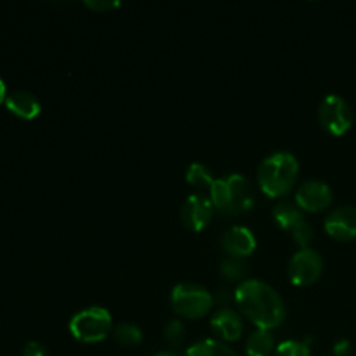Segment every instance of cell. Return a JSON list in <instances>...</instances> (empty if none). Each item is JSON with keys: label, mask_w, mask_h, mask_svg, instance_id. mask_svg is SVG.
<instances>
[{"label": "cell", "mask_w": 356, "mask_h": 356, "mask_svg": "<svg viewBox=\"0 0 356 356\" xmlns=\"http://www.w3.org/2000/svg\"><path fill=\"white\" fill-rule=\"evenodd\" d=\"M323 271V259L315 249L306 247L298 250L289 263V280L298 287H308L315 284Z\"/></svg>", "instance_id": "obj_7"}, {"label": "cell", "mask_w": 356, "mask_h": 356, "mask_svg": "<svg viewBox=\"0 0 356 356\" xmlns=\"http://www.w3.org/2000/svg\"><path fill=\"white\" fill-rule=\"evenodd\" d=\"M170 306L183 318L197 320L214 306V296L198 284H179L170 292Z\"/></svg>", "instance_id": "obj_5"}, {"label": "cell", "mask_w": 356, "mask_h": 356, "mask_svg": "<svg viewBox=\"0 0 356 356\" xmlns=\"http://www.w3.org/2000/svg\"><path fill=\"white\" fill-rule=\"evenodd\" d=\"M229 298H232V292L228 289H219L218 294L214 296V302H219L221 308H226V302L229 301Z\"/></svg>", "instance_id": "obj_26"}, {"label": "cell", "mask_w": 356, "mask_h": 356, "mask_svg": "<svg viewBox=\"0 0 356 356\" xmlns=\"http://www.w3.org/2000/svg\"><path fill=\"white\" fill-rule=\"evenodd\" d=\"M86 6L90 7L92 10H96V13H106V10L117 9L122 3L118 2V0H87Z\"/></svg>", "instance_id": "obj_23"}, {"label": "cell", "mask_w": 356, "mask_h": 356, "mask_svg": "<svg viewBox=\"0 0 356 356\" xmlns=\"http://www.w3.org/2000/svg\"><path fill=\"white\" fill-rule=\"evenodd\" d=\"M325 232L329 233L332 238L341 240V242H348V240L356 238V207L346 205V207L334 209L329 216H327Z\"/></svg>", "instance_id": "obj_10"}, {"label": "cell", "mask_w": 356, "mask_h": 356, "mask_svg": "<svg viewBox=\"0 0 356 356\" xmlns=\"http://www.w3.org/2000/svg\"><path fill=\"white\" fill-rule=\"evenodd\" d=\"M273 219L282 229L292 232V228L302 221V211L296 205V202H278L273 207Z\"/></svg>", "instance_id": "obj_14"}, {"label": "cell", "mask_w": 356, "mask_h": 356, "mask_svg": "<svg viewBox=\"0 0 356 356\" xmlns=\"http://www.w3.org/2000/svg\"><path fill=\"white\" fill-rule=\"evenodd\" d=\"M299 177V162L292 153L277 152L261 162L257 181L264 195L270 198L285 197Z\"/></svg>", "instance_id": "obj_2"}, {"label": "cell", "mask_w": 356, "mask_h": 356, "mask_svg": "<svg viewBox=\"0 0 356 356\" xmlns=\"http://www.w3.org/2000/svg\"><path fill=\"white\" fill-rule=\"evenodd\" d=\"M334 355L336 356H350L351 355V343L348 339H341L334 344Z\"/></svg>", "instance_id": "obj_25"}, {"label": "cell", "mask_w": 356, "mask_h": 356, "mask_svg": "<svg viewBox=\"0 0 356 356\" xmlns=\"http://www.w3.org/2000/svg\"><path fill=\"white\" fill-rule=\"evenodd\" d=\"M6 106L10 113L23 118V120H33L42 111L40 101L30 90H13V92H9L6 97Z\"/></svg>", "instance_id": "obj_13"}, {"label": "cell", "mask_w": 356, "mask_h": 356, "mask_svg": "<svg viewBox=\"0 0 356 356\" xmlns=\"http://www.w3.org/2000/svg\"><path fill=\"white\" fill-rule=\"evenodd\" d=\"M292 238H294V242L298 243V245H301V249H306V247H309V243H312L313 240V226L309 225L308 221H305L302 219L301 222H298V225L292 228Z\"/></svg>", "instance_id": "obj_22"}, {"label": "cell", "mask_w": 356, "mask_h": 356, "mask_svg": "<svg viewBox=\"0 0 356 356\" xmlns=\"http://www.w3.org/2000/svg\"><path fill=\"white\" fill-rule=\"evenodd\" d=\"M273 356H312L309 348L301 341H284L277 346Z\"/></svg>", "instance_id": "obj_21"}, {"label": "cell", "mask_w": 356, "mask_h": 356, "mask_svg": "<svg viewBox=\"0 0 356 356\" xmlns=\"http://www.w3.org/2000/svg\"><path fill=\"white\" fill-rule=\"evenodd\" d=\"M212 332L222 341H238L243 334V320L235 309L219 308L211 320Z\"/></svg>", "instance_id": "obj_12"}, {"label": "cell", "mask_w": 356, "mask_h": 356, "mask_svg": "<svg viewBox=\"0 0 356 356\" xmlns=\"http://www.w3.org/2000/svg\"><path fill=\"white\" fill-rule=\"evenodd\" d=\"M219 273L228 282H240L247 275V266L242 259L236 257H226L219 264Z\"/></svg>", "instance_id": "obj_19"}, {"label": "cell", "mask_w": 356, "mask_h": 356, "mask_svg": "<svg viewBox=\"0 0 356 356\" xmlns=\"http://www.w3.org/2000/svg\"><path fill=\"white\" fill-rule=\"evenodd\" d=\"M235 302L240 312L263 330L282 325L287 316V308L282 296L271 285L261 280L240 282L235 291Z\"/></svg>", "instance_id": "obj_1"}, {"label": "cell", "mask_w": 356, "mask_h": 356, "mask_svg": "<svg viewBox=\"0 0 356 356\" xmlns=\"http://www.w3.org/2000/svg\"><path fill=\"white\" fill-rule=\"evenodd\" d=\"M275 350V337L270 330L257 329L249 336L245 343L247 356H270Z\"/></svg>", "instance_id": "obj_15"}, {"label": "cell", "mask_w": 356, "mask_h": 356, "mask_svg": "<svg viewBox=\"0 0 356 356\" xmlns=\"http://www.w3.org/2000/svg\"><path fill=\"white\" fill-rule=\"evenodd\" d=\"M7 87H6V82L2 80V76H0V104L6 103V97H7Z\"/></svg>", "instance_id": "obj_27"}, {"label": "cell", "mask_w": 356, "mask_h": 356, "mask_svg": "<svg viewBox=\"0 0 356 356\" xmlns=\"http://www.w3.org/2000/svg\"><path fill=\"white\" fill-rule=\"evenodd\" d=\"M23 356H47V351H45V348L42 346L40 343L31 341V343H28L26 346H24Z\"/></svg>", "instance_id": "obj_24"}, {"label": "cell", "mask_w": 356, "mask_h": 356, "mask_svg": "<svg viewBox=\"0 0 356 356\" xmlns=\"http://www.w3.org/2000/svg\"><path fill=\"white\" fill-rule=\"evenodd\" d=\"M163 337L169 343V346L179 348L184 343V339H186V327H184L181 320H170L165 325V329H163Z\"/></svg>", "instance_id": "obj_20"}, {"label": "cell", "mask_w": 356, "mask_h": 356, "mask_svg": "<svg viewBox=\"0 0 356 356\" xmlns=\"http://www.w3.org/2000/svg\"><path fill=\"white\" fill-rule=\"evenodd\" d=\"M334 193L323 181L308 179L296 191V205L306 212H320L330 207Z\"/></svg>", "instance_id": "obj_8"}, {"label": "cell", "mask_w": 356, "mask_h": 356, "mask_svg": "<svg viewBox=\"0 0 356 356\" xmlns=\"http://www.w3.org/2000/svg\"><path fill=\"white\" fill-rule=\"evenodd\" d=\"M186 181L191 184V186L209 188V190H211L216 177L212 176V172L204 165V163L193 162L186 170Z\"/></svg>", "instance_id": "obj_18"}, {"label": "cell", "mask_w": 356, "mask_h": 356, "mask_svg": "<svg viewBox=\"0 0 356 356\" xmlns=\"http://www.w3.org/2000/svg\"><path fill=\"white\" fill-rule=\"evenodd\" d=\"M211 200L214 209L226 216H238L254 205L252 183L243 174H228L218 177L211 186Z\"/></svg>", "instance_id": "obj_3"}, {"label": "cell", "mask_w": 356, "mask_h": 356, "mask_svg": "<svg viewBox=\"0 0 356 356\" xmlns=\"http://www.w3.org/2000/svg\"><path fill=\"white\" fill-rule=\"evenodd\" d=\"M153 356H177V355L174 353V351H159V353Z\"/></svg>", "instance_id": "obj_28"}, {"label": "cell", "mask_w": 356, "mask_h": 356, "mask_svg": "<svg viewBox=\"0 0 356 356\" xmlns=\"http://www.w3.org/2000/svg\"><path fill=\"white\" fill-rule=\"evenodd\" d=\"M111 313L103 306H89L80 309L70 320V332L76 341L86 344L99 343L111 332Z\"/></svg>", "instance_id": "obj_4"}, {"label": "cell", "mask_w": 356, "mask_h": 356, "mask_svg": "<svg viewBox=\"0 0 356 356\" xmlns=\"http://www.w3.org/2000/svg\"><path fill=\"white\" fill-rule=\"evenodd\" d=\"M221 245L229 257L243 259L256 250L257 242L254 233L245 226H232L225 232L221 238Z\"/></svg>", "instance_id": "obj_11"}, {"label": "cell", "mask_w": 356, "mask_h": 356, "mask_svg": "<svg viewBox=\"0 0 356 356\" xmlns=\"http://www.w3.org/2000/svg\"><path fill=\"white\" fill-rule=\"evenodd\" d=\"M181 221L191 232H202L214 218V204L204 195H190L181 205Z\"/></svg>", "instance_id": "obj_9"}, {"label": "cell", "mask_w": 356, "mask_h": 356, "mask_svg": "<svg viewBox=\"0 0 356 356\" xmlns=\"http://www.w3.org/2000/svg\"><path fill=\"white\" fill-rule=\"evenodd\" d=\"M115 341H117L120 346L132 348L141 344L143 341V332L138 325L134 323H118L113 330Z\"/></svg>", "instance_id": "obj_17"}, {"label": "cell", "mask_w": 356, "mask_h": 356, "mask_svg": "<svg viewBox=\"0 0 356 356\" xmlns=\"http://www.w3.org/2000/svg\"><path fill=\"white\" fill-rule=\"evenodd\" d=\"M184 356H238L228 344L216 339H202L186 350Z\"/></svg>", "instance_id": "obj_16"}, {"label": "cell", "mask_w": 356, "mask_h": 356, "mask_svg": "<svg viewBox=\"0 0 356 356\" xmlns=\"http://www.w3.org/2000/svg\"><path fill=\"white\" fill-rule=\"evenodd\" d=\"M318 120L329 134L343 136L353 125V111L343 97L329 94L318 106Z\"/></svg>", "instance_id": "obj_6"}]
</instances>
